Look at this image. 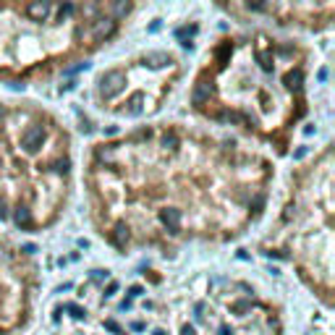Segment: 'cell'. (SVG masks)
Segmentation results:
<instances>
[{"instance_id":"6da1fadb","label":"cell","mask_w":335,"mask_h":335,"mask_svg":"<svg viewBox=\"0 0 335 335\" xmlns=\"http://www.w3.org/2000/svg\"><path fill=\"white\" fill-rule=\"evenodd\" d=\"M123 84H126V76L113 68V71H105V73L100 76V92H102L105 97H116L120 89H123Z\"/></svg>"},{"instance_id":"7a4b0ae2","label":"cell","mask_w":335,"mask_h":335,"mask_svg":"<svg viewBox=\"0 0 335 335\" xmlns=\"http://www.w3.org/2000/svg\"><path fill=\"white\" fill-rule=\"evenodd\" d=\"M42 139H45V128H42V126H32V128L24 134L21 144H24L26 152H37V149L42 147Z\"/></svg>"},{"instance_id":"3957f363","label":"cell","mask_w":335,"mask_h":335,"mask_svg":"<svg viewBox=\"0 0 335 335\" xmlns=\"http://www.w3.org/2000/svg\"><path fill=\"white\" fill-rule=\"evenodd\" d=\"M160 220H163V223L170 228V231H178V225H181V212L173 210V207H168V210L160 212Z\"/></svg>"},{"instance_id":"277c9868","label":"cell","mask_w":335,"mask_h":335,"mask_svg":"<svg viewBox=\"0 0 335 335\" xmlns=\"http://www.w3.org/2000/svg\"><path fill=\"white\" fill-rule=\"evenodd\" d=\"M144 60H147L152 68H165L168 63H170V55H168V52H160V50H152V52H147Z\"/></svg>"},{"instance_id":"5b68a950","label":"cell","mask_w":335,"mask_h":335,"mask_svg":"<svg viewBox=\"0 0 335 335\" xmlns=\"http://www.w3.org/2000/svg\"><path fill=\"white\" fill-rule=\"evenodd\" d=\"M26 13H29V19L42 21V19H48L50 5H48V3H32V5H26Z\"/></svg>"},{"instance_id":"8992f818","label":"cell","mask_w":335,"mask_h":335,"mask_svg":"<svg viewBox=\"0 0 335 335\" xmlns=\"http://www.w3.org/2000/svg\"><path fill=\"white\" fill-rule=\"evenodd\" d=\"M210 95H212L210 84H196V89H194V95H191V102L194 105H202V102H207Z\"/></svg>"},{"instance_id":"52a82bcc","label":"cell","mask_w":335,"mask_h":335,"mask_svg":"<svg viewBox=\"0 0 335 335\" xmlns=\"http://www.w3.org/2000/svg\"><path fill=\"white\" fill-rule=\"evenodd\" d=\"M113 29H116V21H113V19H100V21H97V26H95V34L97 37H108V34H113Z\"/></svg>"},{"instance_id":"ba28073f","label":"cell","mask_w":335,"mask_h":335,"mask_svg":"<svg viewBox=\"0 0 335 335\" xmlns=\"http://www.w3.org/2000/svg\"><path fill=\"white\" fill-rule=\"evenodd\" d=\"M126 241H128V228L123 223H118L116 231H113V243H116V246H123Z\"/></svg>"},{"instance_id":"9c48e42d","label":"cell","mask_w":335,"mask_h":335,"mask_svg":"<svg viewBox=\"0 0 335 335\" xmlns=\"http://www.w3.org/2000/svg\"><path fill=\"white\" fill-rule=\"evenodd\" d=\"M13 220H16V225H29V220H32V215H29L26 207H19L16 215H13Z\"/></svg>"},{"instance_id":"30bf717a","label":"cell","mask_w":335,"mask_h":335,"mask_svg":"<svg viewBox=\"0 0 335 335\" xmlns=\"http://www.w3.org/2000/svg\"><path fill=\"white\" fill-rule=\"evenodd\" d=\"M128 113H131V116H139V113H142V95L131 97V102H128Z\"/></svg>"},{"instance_id":"8fae6325","label":"cell","mask_w":335,"mask_h":335,"mask_svg":"<svg viewBox=\"0 0 335 335\" xmlns=\"http://www.w3.org/2000/svg\"><path fill=\"white\" fill-rule=\"evenodd\" d=\"M52 170L55 173H68V160H55V163H52Z\"/></svg>"},{"instance_id":"7c38bea8","label":"cell","mask_w":335,"mask_h":335,"mask_svg":"<svg viewBox=\"0 0 335 335\" xmlns=\"http://www.w3.org/2000/svg\"><path fill=\"white\" fill-rule=\"evenodd\" d=\"M299 81H301V71H296V73H291V76H288V84H291L293 89H299V87H301Z\"/></svg>"},{"instance_id":"4fadbf2b","label":"cell","mask_w":335,"mask_h":335,"mask_svg":"<svg viewBox=\"0 0 335 335\" xmlns=\"http://www.w3.org/2000/svg\"><path fill=\"white\" fill-rule=\"evenodd\" d=\"M220 118H223V120H233V123H239V120H243V118L239 116V113H223Z\"/></svg>"},{"instance_id":"5bb4252c","label":"cell","mask_w":335,"mask_h":335,"mask_svg":"<svg viewBox=\"0 0 335 335\" xmlns=\"http://www.w3.org/2000/svg\"><path fill=\"white\" fill-rule=\"evenodd\" d=\"M66 309H68V311H73V317H79V319L84 317V309H79L76 304H66Z\"/></svg>"},{"instance_id":"9a60e30c","label":"cell","mask_w":335,"mask_h":335,"mask_svg":"<svg viewBox=\"0 0 335 335\" xmlns=\"http://www.w3.org/2000/svg\"><path fill=\"white\" fill-rule=\"evenodd\" d=\"M163 144H165L168 149H176V144H178V142H176V136L170 134V136H165V139H163Z\"/></svg>"},{"instance_id":"2e32d148","label":"cell","mask_w":335,"mask_h":335,"mask_svg":"<svg viewBox=\"0 0 335 335\" xmlns=\"http://www.w3.org/2000/svg\"><path fill=\"white\" fill-rule=\"evenodd\" d=\"M231 50H233V48H231V42H225L223 48L217 50V58H225V55H228V52H231Z\"/></svg>"},{"instance_id":"e0dca14e","label":"cell","mask_w":335,"mask_h":335,"mask_svg":"<svg viewBox=\"0 0 335 335\" xmlns=\"http://www.w3.org/2000/svg\"><path fill=\"white\" fill-rule=\"evenodd\" d=\"M128 8H131L128 3H118L116 5V13H118V16H123V13H128Z\"/></svg>"},{"instance_id":"ac0fdd59","label":"cell","mask_w":335,"mask_h":335,"mask_svg":"<svg viewBox=\"0 0 335 335\" xmlns=\"http://www.w3.org/2000/svg\"><path fill=\"white\" fill-rule=\"evenodd\" d=\"M71 13H73V5H71V3H68V5H63V8H60V16H71Z\"/></svg>"},{"instance_id":"d6986e66","label":"cell","mask_w":335,"mask_h":335,"mask_svg":"<svg viewBox=\"0 0 335 335\" xmlns=\"http://www.w3.org/2000/svg\"><path fill=\"white\" fill-rule=\"evenodd\" d=\"M105 327H108L110 333H120V327H118L116 322H113V319H110V322H105Z\"/></svg>"},{"instance_id":"ffe728a7","label":"cell","mask_w":335,"mask_h":335,"mask_svg":"<svg viewBox=\"0 0 335 335\" xmlns=\"http://www.w3.org/2000/svg\"><path fill=\"white\" fill-rule=\"evenodd\" d=\"M304 155H307V147H299V149L293 152V157H296V160H301Z\"/></svg>"},{"instance_id":"44dd1931","label":"cell","mask_w":335,"mask_h":335,"mask_svg":"<svg viewBox=\"0 0 335 335\" xmlns=\"http://www.w3.org/2000/svg\"><path fill=\"white\" fill-rule=\"evenodd\" d=\"M118 291V283H116V280H113V283L108 286V293H105V296H113V293H116Z\"/></svg>"},{"instance_id":"7402d4cb","label":"cell","mask_w":335,"mask_h":335,"mask_svg":"<svg viewBox=\"0 0 335 335\" xmlns=\"http://www.w3.org/2000/svg\"><path fill=\"white\" fill-rule=\"evenodd\" d=\"M194 311H196V319H202V311H204V304L199 301V304H196V307H194Z\"/></svg>"},{"instance_id":"603a6c76","label":"cell","mask_w":335,"mask_h":335,"mask_svg":"<svg viewBox=\"0 0 335 335\" xmlns=\"http://www.w3.org/2000/svg\"><path fill=\"white\" fill-rule=\"evenodd\" d=\"M246 309V301H239V304H233V311H243Z\"/></svg>"},{"instance_id":"cb8c5ba5","label":"cell","mask_w":335,"mask_h":335,"mask_svg":"<svg viewBox=\"0 0 335 335\" xmlns=\"http://www.w3.org/2000/svg\"><path fill=\"white\" fill-rule=\"evenodd\" d=\"M220 335H233V330L228 325H220Z\"/></svg>"},{"instance_id":"d4e9b609","label":"cell","mask_w":335,"mask_h":335,"mask_svg":"<svg viewBox=\"0 0 335 335\" xmlns=\"http://www.w3.org/2000/svg\"><path fill=\"white\" fill-rule=\"evenodd\" d=\"M24 251H26V254H34V251H37V246H34V243H26V246H24Z\"/></svg>"},{"instance_id":"484cf974","label":"cell","mask_w":335,"mask_h":335,"mask_svg":"<svg viewBox=\"0 0 335 335\" xmlns=\"http://www.w3.org/2000/svg\"><path fill=\"white\" fill-rule=\"evenodd\" d=\"M5 217H8V212H5V204L0 202V220H5Z\"/></svg>"},{"instance_id":"4316f807","label":"cell","mask_w":335,"mask_h":335,"mask_svg":"<svg viewBox=\"0 0 335 335\" xmlns=\"http://www.w3.org/2000/svg\"><path fill=\"white\" fill-rule=\"evenodd\" d=\"M100 157H102V160H113V155H110L108 149H102V152H100Z\"/></svg>"},{"instance_id":"83f0119b","label":"cell","mask_w":335,"mask_h":335,"mask_svg":"<svg viewBox=\"0 0 335 335\" xmlns=\"http://www.w3.org/2000/svg\"><path fill=\"white\" fill-rule=\"evenodd\" d=\"M184 335H194V327H184Z\"/></svg>"},{"instance_id":"f1b7e54d","label":"cell","mask_w":335,"mask_h":335,"mask_svg":"<svg viewBox=\"0 0 335 335\" xmlns=\"http://www.w3.org/2000/svg\"><path fill=\"white\" fill-rule=\"evenodd\" d=\"M155 335H165V333H163V330H157V333H155Z\"/></svg>"},{"instance_id":"f546056e","label":"cell","mask_w":335,"mask_h":335,"mask_svg":"<svg viewBox=\"0 0 335 335\" xmlns=\"http://www.w3.org/2000/svg\"><path fill=\"white\" fill-rule=\"evenodd\" d=\"M0 116H3V105H0Z\"/></svg>"}]
</instances>
